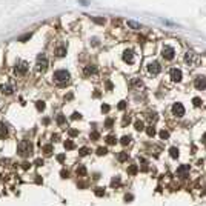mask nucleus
I'll use <instances>...</instances> for the list:
<instances>
[{"label": "nucleus", "mask_w": 206, "mask_h": 206, "mask_svg": "<svg viewBox=\"0 0 206 206\" xmlns=\"http://www.w3.org/2000/svg\"><path fill=\"white\" fill-rule=\"evenodd\" d=\"M52 78H54V82H56L57 85H66V83H69L71 76H69L68 71L59 69V71H56V73L52 74Z\"/></svg>", "instance_id": "f257e3e1"}, {"label": "nucleus", "mask_w": 206, "mask_h": 206, "mask_svg": "<svg viewBox=\"0 0 206 206\" xmlns=\"http://www.w3.org/2000/svg\"><path fill=\"white\" fill-rule=\"evenodd\" d=\"M17 151H19V155L28 157L32 154V143L29 140H22L19 145H17Z\"/></svg>", "instance_id": "f03ea898"}, {"label": "nucleus", "mask_w": 206, "mask_h": 206, "mask_svg": "<svg viewBox=\"0 0 206 206\" xmlns=\"http://www.w3.org/2000/svg\"><path fill=\"white\" fill-rule=\"evenodd\" d=\"M28 69H29V65L26 63L25 60L15 62V65H14V73H15L17 76H25L26 73H28Z\"/></svg>", "instance_id": "7ed1b4c3"}, {"label": "nucleus", "mask_w": 206, "mask_h": 206, "mask_svg": "<svg viewBox=\"0 0 206 206\" xmlns=\"http://www.w3.org/2000/svg\"><path fill=\"white\" fill-rule=\"evenodd\" d=\"M200 62V59H199V56L195 54V52H192V51H188L186 54H185V63L186 65H189V66H195L197 63Z\"/></svg>", "instance_id": "20e7f679"}, {"label": "nucleus", "mask_w": 206, "mask_h": 206, "mask_svg": "<svg viewBox=\"0 0 206 206\" xmlns=\"http://www.w3.org/2000/svg\"><path fill=\"white\" fill-rule=\"evenodd\" d=\"M48 68V59L45 57L43 54H40L37 57V63H35V69L39 71V73H43V71H46Z\"/></svg>", "instance_id": "39448f33"}, {"label": "nucleus", "mask_w": 206, "mask_h": 206, "mask_svg": "<svg viewBox=\"0 0 206 206\" xmlns=\"http://www.w3.org/2000/svg\"><path fill=\"white\" fill-rule=\"evenodd\" d=\"M160 71H162V66H160V63L158 62H149L148 63V73L151 74V76H157Z\"/></svg>", "instance_id": "423d86ee"}, {"label": "nucleus", "mask_w": 206, "mask_h": 206, "mask_svg": "<svg viewBox=\"0 0 206 206\" xmlns=\"http://www.w3.org/2000/svg\"><path fill=\"white\" fill-rule=\"evenodd\" d=\"M162 56H163L166 60H172V59L175 57V51H174L172 46H163V49H162Z\"/></svg>", "instance_id": "0eeeda50"}, {"label": "nucleus", "mask_w": 206, "mask_h": 206, "mask_svg": "<svg viewBox=\"0 0 206 206\" xmlns=\"http://www.w3.org/2000/svg\"><path fill=\"white\" fill-rule=\"evenodd\" d=\"M172 114L175 117H183L185 115V106L182 103H174L172 105Z\"/></svg>", "instance_id": "6e6552de"}, {"label": "nucleus", "mask_w": 206, "mask_h": 206, "mask_svg": "<svg viewBox=\"0 0 206 206\" xmlns=\"http://www.w3.org/2000/svg\"><path fill=\"white\" fill-rule=\"evenodd\" d=\"M194 85H195V88L199 89V91H203V89H206V77H203V76H199V77L195 78Z\"/></svg>", "instance_id": "1a4fd4ad"}, {"label": "nucleus", "mask_w": 206, "mask_h": 206, "mask_svg": "<svg viewBox=\"0 0 206 206\" xmlns=\"http://www.w3.org/2000/svg\"><path fill=\"white\" fill-rule=\"evenodd\" d=\"M188 174H189V165H182L177 168V175L180 178H186Z\"/></svg>", "instance_id": "9d476101"}, {"label": "nucleus", "mask_w": 206, "mask_h": 206, "mask_svg": "<svg viewBox=\"0 0 206 206\" xmlns=\"http://www.w3.org/2000/svg\"><path fill=\"white\" fill-rule=\"evenodd\" d=\"M0 91H2V94H5V95H11L14 92V85H11V83L2 85L0 86Z\"/></svg>", "instance_id": "9b49d317"}, {"label": "nucleus", "mask_w": 206, "mask_h": 206, "mask_svg": "<svg viewBox=\"0 0 206 206\" xmlns=\"http://www.w3.org/2000/svg\"><path fill=\"white\" fill-rule=\"evenodd\" d=\"M182 77H183V74H182V71H180V69H177V68L171 69V78L174 80V82H180Z\"/></svg>", "instance_id": "f8f14e48"}, {"label": "nucleus", "mask_w": 206, "mask_h": 206, "mask_svg": "<svg viewBox=\"0 0 206 206\" xmlns=\"http://www.w3.org/2000/svg\"><path fill=\"white\" fill-rule=\"evenodd\" d=\"M123 60L126 62V63H134V52H132V49H126L123 52Z\"/></svg>", "instance_id": "ddd939ff"}, {"label": "nucleus", "mask_w": 206, "mask_h": 206, "mask_svg": "<svg viewBox=\"0 0 206 206\" xmlns=\"http://www.w3.org/2000/svg\"><path fill=\"white\" fill-rule=\"evenodd\" d=\"M83 73H85V76H94L97 73V68L94 65H88V66H85Z\"/></svg>", "instance_id": "4468645a"}, {"label": "nucleus", "mask_w": 206, "mask_h": 206, "mask_svg": "<svg viewBox=\"0 0 206 206\" xmlns=\"http://www.w3.org/2000/svg\"><path fill=\"white\" fill-rule=\"evenodd\" d=\"M8 136V128L3 122H0V139H5Z\"/></svg>", "instance_id": "2eb2a0df"}, {"label": "nucleus", "mask_w": 206, "mask_h": 206, "mask_svg": "<svg viewBox=\"0 0 206 206\" xmlns=\"http://www.w3.org/2000/svg\"><path fill=\"white\" fill-rule=\"evenodd\" d=\"M131 86H132V88H141L143 83H141L140 78H132V80H131Z\"/></svg>", "instance_id": "dca6fc26"}, {"label": "nucleus", "mask_w": 206, "mask_h": 206, "mask_svg": "<svg viewBox=\"0 0 206 206\" xmlns=\"http://www.w3.org/2000/svg\"><path fill=\"white\" fill-rule=\"evenodd\" d=\"M126 25L129 26V28H132V29H140V23L134 22V20H128V22H126Z\"/></svg>", "instance_id": "f3484780"}, {"label": "nucleus", "mask_w": 206, "mask_h": 206, "mask_svg": "<svg viewBox=\"0 0 206 206\" xmlns=\"http://www.w3.org/2000/svg\"><path fill=\"white\" fill-rule=\"evenodd\" d=\"M56 54H57V57H63V56L66 54V48H65V46H60V48H57Z\"/></svg>", "instance_id": "a211bd4d"}, {"label": "nucleus", "mask_w": 206, "mask_h": 206, "mask_svg": "<svg viewBox=\"0 0 206 206\" xmlns=\"http://www.w3.org/2000/svg\"><path fill=\"white\" fill-rule=\"evenodd\" d=\"M169 155H171L172 158H177V157H178V149H177L175 146H172L171 149H169Z\"/></svg>", "instance_id": "6ab92c4d"}, {"label": "nucleus", "mask_w": 206, "mask_h": 206, "mask_svg": "<svg viewBox=\"0 0 206 206\" xmlns=\"http://www.w3.org/2000/svg\"><path fill=\"white\" fill-rule=\"evenodd\" d=\"M76 172H77V175H85V174H86V168H85L83 165H80V166L76 169Z\"/></svg>", "instance_id": "aec40b11"}, {"label": "nucleus", "mask_w": 206, "mask_h": 206, "mask_svg": "<svg viewBox=\"0 0 206 206\" xmlns=\"http://www.w3.org/2000/svg\"><path fill=\"white\" fill-rule=\"evenodd\" d=\"M134 126H136V129H137V131H143V129H145V125H143V122H141V120H137L136 123H134Z\"/></svg>", "instance_id": "412c9836"}, {"label": "nucleus", "mask_w": 206, "mask_h": 206, "mask_svg": "<svg viewBox=\"0 0 206 206\" xmlns=\"http://www.w3.org/2000/svg\"><path fill=\"white\" fill-rule=\"evenodd\" d=\"M74 146H76V145H74L73 140H66V141H65V148H66V149H74Z\"/></svg>", "instance_id": "4be33fe9"}, {"label": "nucleus", "mask_w": 206, "mask_h": 206, "mask_svg": "<svg viewBox=\"0 0 206 206\" xmlns=\"http://www.w3.org/2000/svg\"><path fill=\"white\" fill-rule=\"evenodd\" d=\"M146 134H148L149 137H154V136H155V129L152 128V126H148V128H146Z\"/></svg>", "instance_id": "5701e85b"}, {"label": "nucleus", "mask_w": 206, "mask_h": 206, "mask_svg": "<svg viewBox=\"0 0 206 206\" xmlns=\"http://www.w3.org/2000/svg\"><path fill=\"white\" fill-rule=\"evenodd\" d=\"M115 141H117V139H115L114 136H108V137H106V143H108V145H114Z\"/></svg>", "instance_id": "b1692460"}, {"label": "nucleus", "mask_w": 206, "mask_h": 206, "mask_svg": "<svg viewBox=\"0 0 206 206\" xmlns=\"http://www.w3.org/2000/svg\"><path fill=\"white\" fill-rule=\"evenodd\" d=\"M131 143V137L129 136H123L122 137V145H129Z\"/></svg>", "instance_id": "393cba45"}, {"label": "nucleus", "mask_w": 206, "mask_h": 206, "mask_svg": "<svg viewBox=\"0 0 206 206\" xmlns=\"http://www.w3.org/2000/svg\"><path fill=\"white\" fill-rule=\"evenodd\" d=\"M128 172H129V174H136V172H137V166H136V165H131V166L128 168Z\"/></svg>", "instance_id": "a878e982"}, {"label": "nucleus", "mask_w": 206, "mask_h": 206, "mask_svg": "<svg viewBox=\"0 0 206 206\" xmlns=\"http://www.w3.org/2000/svg\"><path fill=\"white\" fill-rule=\"evenodd\" d=\"M57 123H59V125H63V123H65V115H63V114H59V117H57Z\"/></svg>", "instance_id": "bb28decb"}, {"label": "nucleus", "mask_w": 206, "mask_h": 206, "mask_svg": "<svg viewBox=\"0 0 206 206\" xmlns=\"http://www.w3.org/2000/svg\"><path fill=\"white\" fill-rule=\"evenodd\" d=\"M168 137H169V132H168V131H165V129L160 131V139L165 140V139H168Z\"/></svg>", "instance_id": "cd10ccee"}, {"label": "nucleus", "mask_w": 206, "mask_h": 206, "mask_svg": "<svg viewBox=\"0 0 206 206\" xmlns=\"http://www.w3.org/2000/svg\"><path fill=\"white\" fill-rule=\"evenodd\" d=\"M43 151H45V154H48V155H49L51 152H52V146H51V145H46V146L43 148Z\"/></svg>", "instance_id": "c85d7f7f"}, {"label": "nucleus", "mask_w": 206, "mask_h": 206, "mask_svg": "<svg viewBox=\"0 0 206 206\" xmlns=\"http://www.w3.org/2000/svg\"><path fill=\"white\" fill-rule=\"evenodd\" d=\"M192 103H194V106H200L202 105V100H200L199 97H194L192 98Z\"/></svg>", "instance_id": "c756f323"}, {"label": "nucleus", "mask_w": 206, "mask_h": 206, "mask_svg": "<svg viewBox=\"0 0 206 206\" xmlns=\"http://www.w3.org/2000/svg\"><path fill=\"white\" fill-rule=\"evenodd\" d=\"M31 39V34H25V35H22V37L19 39V42H26V40H29Z\"/></svg>", "instance_id": "7c9ffc66"}, {"label": "nucleus", "mask_w": 206, "mask_h": 206, "mask_svg": "<svg viewBox=\"0 0 206 206\" xmlns=\"http://www.w3.org/2000/svg\"><path fill=\"white\" fill-rule=\"evenodd\" d=\"M139 162L141 163V168L146 171V169H148V166H146V165H148V163H146V160H145V158H139Z\"/></svg>", "instance_id": "2f4dec72"}, {"label": "nucleus", "mask_w": 206, "mask_h": 206, "mask_svg": "<svg viewBox=\"0 0 206 206\" xmlns=\"http://www.w3.org/2000/svg\"><path fill=\"white\" fill-rule=\"evenodd\" d=\"M106 152H108V151H106V148H98V149H97V154H98V155H105Z\"/></svg>", "instance_id": "473e14b6"}, {"label": "nucleus", "mask_w": 206, "mask_h": 206, "mask_svg": "<svg viewBox=\"0 0 206 206\" xmlns=\"http://www.w3.org/2000/svg\"><path fill=\"white\" fill-rule=\"evenodd\" d=\"M126 158H128V154H126V152H122V154L119 155V160H120V162H125Z\"/></svg>", "instance_id": "72a5a7b5"}, {"label": "nucleus", "mask_w": 206, "mask_h": 206, "mask_svg": "<svg viewBox=\"0 0 206 206\" xmlns=\"http://www.w3.org/2000/svg\"><path fill=\"white\" fill-rule=\"evenodd\" d=\"M35 106H37L39 111H43L45 109V102H37V105H35Z\"/></svg>", "instance_id": "f704fd0d"}, {"label": "nucleus", "mask_w": 206, "mask_h": 206, "mask_svg": "<svg viewBox=\"0 0 206 206\" xmlns=\"http://www.w3.org/2000/svg\"><path fill=\"white\" fill-rule=\"evenodd\" d=\"M111 185H112V186H115V185H120V177H115V178H112Z\"/></svg>", "instance_id": "c9c22d12"}, {"label": "nucleus", "mask_w": 206, "mask_h": 206, "mask_svg": "<svg viewBox=\"0 0 206 206\" xmlns=\"http://www.w3.org/2000/svg\"><path fill=\"white\" fill-rule=\"evenodd\" d=\"M105 194V191H103V188H97V191H95V195H98V197H102Z\"/></svg>", "instance_id": "e433bc0d"}, {"label": "nucleus", "mask_w": 206, "mask_h": 206, "mask_svg": "<svg viewBox=\"0 0 206 206\" xmlns=\"http://www.w3.org/2000/svg\"><path fill=\"white\" fill-rule=\"evenodd\" d=\"M88 152H89V149H88V148H82V149H80V155H86Z\"/></svg>", "instance_id": "4c0bfd02"}, {"label": "nucleus", "mask_w": 206, "mask_h": 206, "mask_svg": "<svg viewBox=\"0 0 206 206\" xmlns=\"http://www.w3.org/2000/svg\"><path fill=\"white\" fill-rule=\"evenodd\" d=\"M126 108V102H120L119 103V109H125Z\"/></svg>", "instance_id": "58836bf2"}, {"label": "nucleus", "mask_w": 206, "mask_h": 206, "mask_svg": "<svg viewBox=\"0 0 206 206\" xmlns=\"http://www.w3.org/2000/svg\"><path fill=\"white\" fill-rule=\"evenodd\" d=\"M102 111H103V112H108V111H109V106H108V105H103V106H102Z\"/></svg>", "instance_id": "ea45409f"}, {"label": "nucleus", "mask_w": 206, "mask_h": 206, "mask_svg": "<svg viewBox=\"0 0 206 206\" xmlns=\"http://www.w3.org/2000/svg\"><path fill=\"white\" fill-rule=\"evenodd\" d=\"M92 20H94L95 23H100V25H102V23H105V20H103V19H95V17H94Z\"/></svg>", "instance_id": "a19ab883"}, {"label": "nucleus", "mask_w": 206, "mask_h": 206, "mask_svg": "<svg viewBox=\"0 0 206 206\" xmlns=\"http://www.w3.org/2000/svg\"><path fill=\"white\" fill-rule=\"evenodd\" d=\"M35 165H37V166H42V165H43V160H42V158H37V160H35Z\"/></svg>", "instance_id": "79ce46f5"}, {"label": "nucleus", "mask_w": 206, "mask_h": 206, "mask_svg": "<svg viewBox=\"0 0 206 206\" xmlns=\"http://www.w3.org/2000/svg\"><path fill=\"white\" fill-rule=\"evenodd\" d=\"M80 117H82V115H80L78 112H74V114H73V119H74V120H77V119H80Z\"/></svg>", "instance_id": "37998d69"}, {"label": "nucleus", "mask_w": 206, "mask_h": 206, "mask_svg": "<svg viewBox=\"0 0 206 206\" xmlns=\"http://www.w3.org/2000/svg\"><path fill=\"white\" fill-rule=\"evenodd\" d=\"M106 126H108V128L112 126V120H111V119H109V120H106Z\"/></svg>", "instance_id": "c03bdc74"}, {"label": "nucleus", "mask_w": 206, "mask_h": 206, "mask_svg": "<svg viewBox=\"0 0 206 206\" xmlns=\"http://www.w3.org/2000/svg\"><path fill=\"white\" fill-rule=\"evenodd\" d=\"M57 160H59V162H63V160H65V155H59Z\"/></svg>", "instance_id": "a18cd8bd"}, {"label": "nucleus", "mask_w": 206, "mask_h": 206, "mask_svg": "<svg viewBox=\"0 0 206 206\" xmlns=\"http://www.w3.org/2000/svg\"><path fill=\"white\" fill-rule=\"evenodd\" d=\"M91 137H92V139H98V134H97V132H92Z\"/></svg>", "instance_id": "49530a36"}, {"label": "nucleus", "mask_w": 206, "mask_h": 206, "mask_svg": "<svg viewBox=\"0 0 206 206\" xmlns=\"http://www.w3.org/2000/svg\"><path fill=\"white\" fill-rule=\"evenodd\" d=\"M69 134H71V136H76L77 131H76V129H71V131H69Z\"/></svg>", "instance_id": "de8ad7c7"}, {"label": "nucleus", "mask_w": 206, "mask_h": 206, "mask_svg": "<svg viewBox=\"0 0 206 206\" xmlns=\"http://www.w3.org/2000/svg\"><path fill=\"white\" fill-rule=\"evenodd\" d=\"M202 140H203V143H206V134H203V137H202Z\"/></svg>", "instance_id": "09e8293b"}]
</instances>
